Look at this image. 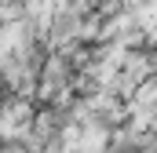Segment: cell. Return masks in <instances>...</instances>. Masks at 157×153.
I'll return each mask as SVG.
<instances>
[{"label": "cell", "instance_id": "obj_1", "mask_svg": "<svg viewBox=\"0 0 157 153\" xmlns=\"http://www.w3.org/2000/svg\"><path fill=\"white\" fill-rule=\"evenodd\" d=\"M0 153H22V150H18V146H15V150H0Z\"/></svg>", "mask_w": 157, "mask_h": 153}]
</instances>
